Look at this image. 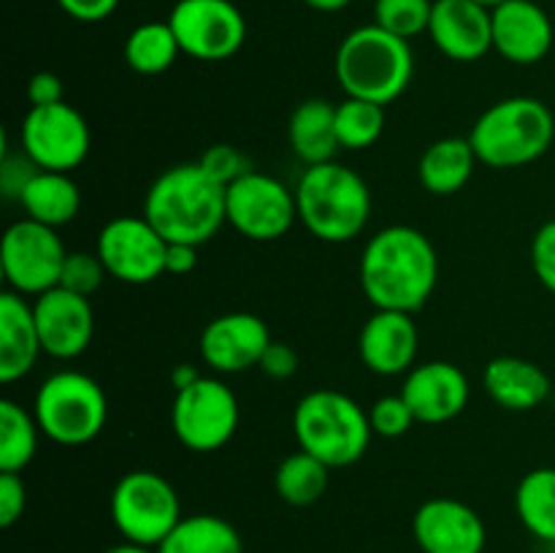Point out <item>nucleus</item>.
<instances>
[{
  "instance_id": "obj_1",
  "label": "nucleus",
  "mask_w": 555,
  "mask_h": 553,
  "mask_svg": "<svg viewBox=\"0 0 555 553\" xmlns=\"http://www.w3.org/2000/svg\"><path fill=\"white\" fill-rule=\"evenodd\" d=\"M358 276L374 309L415 314L437 287V249L417 228L388 226L363 247Z\"/></svg>"
},
{
  "instance_id": "obj_2",
  "label": "nucleus",
  "mask_w": 555,
  "mask_h": 553,
  "mask_svg": "<svg viewBox=\"0 0 555 553\" xmlns=\"http://www.w3.org/2000/svg\"><path fill=\"white\" fill-rule=\"evenodd\" d=\"M144 217L163 233L168 244L201 247L225 226V188L201 168V163H182L163 171L150 184L144 198Z\"/></svg>"
},
{
  "instance_id": "obj_3",
  "label": "nucleus",
  "mask_w": 555,
  "mask_h": 553,
  "mask_svg": "<svg viewBox=\"0 0 555 553\" xmlns=\"http://www.w3.org/2000/svg\"><path fill=\"white\" fill-rule=\"evenodd\" d=\"M334 70L347 98L388 106L410 87L415 54L404 38L383 30L379 25H361L341 38Z\"/></svg>"
},
{
  "instance_id": "obj_4",
  "label": "nucleus",
  "mask_w": 555,
  "mask_h": 553,
  "mask_svg": "<svg viewBox=\"0 0 555 553\" xmlns=\"http://www.w3.org/2000/svg\"><path fill=\"white\" fill-rule=\"evenodd\" d=\"M298 220L320 242L341 244L363 233L372 217V190L361 173L328 160L307 166L296 184Z\"/></svg>"
},
{
  "instance_id": "obj_5",
  "label": "nucleus",
  "mask_w": 555,
  "mask_h": 553,
  "mask_svg": "<svg viewBox=\"0 0 555 553\" xmlns=\"http://www.w3.org/2000/svg\"><path fill=\"white\" fill-rule=\"evenodd\" d=\"M293 434L298 448L312 453L331 470L361 461L374 437L369 412L352 396L331 388L309 390L301 396L293 412Z\"/></svg>"
},
{
  "instance_id": "obj_6",
  "label": "nucleus",
  "mask_w": 555,
  "mask_h": 553,
  "mask_svg": "<svg viewBox=\"0 0 555 553\" xmlns=\"http://www.w3.org/2000/svg\"><path fill=\"white\" fill-rule=\"evenodd\" d=\"M466 139L475 146L477 160L486 166L520 168L551 150L555 119L540 98H504L477 117Z\"/></svg>"
},
{
  "instance_id": "obj_7",
  "label": "nucleus",
  "mask_w": 555,
  "mask_h": 553,
  "mask_svg": "<svg viewBox=\"0 0 555 553\" xmlns=\"http://www.w3.org/2000/svg\"><path fill=\"white\" fill-rule=\"evenodd\" d=\"M33 415L43 437L65 448H79L103 432L108 399L90 374L65 369L43 380L33 401Z\"/></svg>"
},
{
  "instance_id": "obj_8",
  "label": "nucleus",
  "mask_w": 555,
  "mask_h": 553,
  "mask_svg": "<svg viewBox=\"0 0 555 553\" xmlns=\"http://www.w3.org/2000/svg\"><path fill=\"white\" fill-rule=\"evenodd\" d=\"M108 513L125 540L146 548L160 545L184 518L177 488L152 470H133L119 477Z\"/></svg>"
},
{
  "instance_id": "obj_9",
  "label": "nucleus",
  "mask_w": 555,
  "mask_h": 553,
  "mask_svg": "<svg viewBox=\"0 0 555 553\" xmlns=\"http://www.w3.org/2000/svg\"><path fill=\"white\" fill-rule=\"evenodd\" d=\"M65 258L68 253L57 228H49L30 217L11 222L0 242V269L5 285L22 296H41L57 287Z\"/></svg>"
},
{
  "instance_id": "obj_10",
  "label": "nucleus",
  "mask_w": 555,
  "mask_h": 553,
  "mask_svg": "<svg viewBox=\"0 0 555 553\" xmlns=\"http://www.w3.org/2000/svg\"><path fill=\"white\" fill-rule=\"evenodd\" d=\"M171 426L188 450L215 453L231 442L238 428L236 394L222 380L198 377L173 396Z\"/></svg>"
},
{
  "instance_id": "obj_11",
  "label": "nucleus",
  "mask_w": 555,
  "mask_h": 553,
  "mask_svg": "<svg viewBox=\"0 0 555 553\" xmlns=\"http://www.w3.org/2000/svg\"><path fill=\"white\" fill-rule=\"evenodd\" d=\"M225 217L244 239L276 242L298 220L296 190L253 168L225 188Z\"/></svg>"
},
{
  "instance_id": "obj_12",
  "label": "nucleus",
  "mask_w": 555,
  "mask_h": 553,
  "mask_svg": "<svg viewBox=\"0 0 555 553\" xmlns=\"http://www.w3.org/2000/svg\"><path fill=\"white\" fill-rule=\"evenodd\" d=\"M168 25L182 54L204 63L233 57L247 41V22L231 0H179Z\"/></svg>"
},
{
  "instance_id": "obj_13",
  "label": "nucleus",
  "mask_w": 555,
  "mask_h": 553,
  "mask_svg": "<svg viewBox=\"0 0 555 553\" xmlns=\"http://www.w3.org/2000/svg\"><path fill=\"white\" fill-rule=\"evenodd\" d=\"M95 253L108 276L125 285H150L166 274L168 242L144 215L106 222L98 233Z\"/></svg>"
},
{
  "instance_id": "obj_14",
  "label": "nucleus",
  "mask_w": 555,
  "mask_h": 553,
  "mask_svg": "<svg viewBox=\"0 0 555 553\" xmlns=\"http://www.w3.org/2000/svg\"><path fill=\"white\" fill-rule=\"evenodd\" d=\"M90 125L70 103L30 108L22 123V152L41 171H74L90 155Z\"/></svg>"
},
{
  "instance_id": "obj_15",
  "label": "nucleus",
  "mask_w": 555,
  "mask_h": 553,
  "mask_svg": "<svg viewBox=\"0 0 555 553\" xmlns=\"http://www.w3.org/2000/svg\"><path fill=\"white\" fill-rule=\"evenodd\" d=\"M33 314H36L38 336L47 356L70 361L90 347L92 334H95V312L90 307V298L57 285L36 296Z\"/></svg>"
},
{
  "instance_id": "obj_16",
  "label": "nucleus",
  "mask_w": 555,
  "mask_h": 553,
  "mask_svg": "<svg viewBox=\"0 0 555 553\" xmlns=\"http://www.w3.org/2000/svg\"><path fill=\"white\" fill-rule=\"evenodd\" d=\"M412 535L423 553H482L488 542L477 510L450 497L423 502L412 518Z\"/></svg>"
},
{
  "instance_id": "obj_17",
  "label": "nucleus",
  "mask_w": 555,
  "mask_h": 553,
  "mask_svg": "<svg viewBox=\"0 0 555 553\" xmlns=\"http://www.w3.org/2000/svg\"><path fill=\"white\" fill-rule=\"evenodd\" d=\"M269 325L253 312H228L211 320L201 334V358L220 374H238L260 366L271 345Z\"/></svg>"
},
{
  "instance_id": "obj_18",
  "label": "nucleus",
  "mask_w": 555,
  "mask_h": 553,
  "mask_svg": "<svg viewBox=\"0 0 555 553\" xmlns=\"http://www.w3.org/2000/svg\"><path fill=\"white\" fill-rule=\"evenodd\" d=\"M428 36L444 57L475 63L493 49L491 9L477 0H434Z\"/></svg>"
},
{
  "instance_id": "obj_19",
  "label": "nucleus",
  "mask_w": 555,
  "mask_h": 553,
  "mask_svg": "<svg viewBox=\"0 0 555 553\" xmlns=\"http://www.w3.org/2000/svg\"><path fill=\"white\" fill-rule=\"evenodd\" d=\"M401 396L417 423H448L469 404V380L455 363L428 361L406 372Z\"/></svg>"
},
{
  "instance_id": "obj_20",
  "label": "nucleus",
  "mask_w": 555,
  "mask_h": 553,
  "mask_svg": "<svg viewBox=\"0 0 555 553\" xmlns=\"http://www.w3.org/2000/svg\"><path fill=\"white\" fill-rule=\"evenodd\" d=\"M493 49L515 65H534L551 52L553 22L534 0H504L491 9Z\"/></svg>"
},
{
  "instance_id": "obj_21",
  "label": "nucleus",
  "mask_w": 555,
  "mask_h": 553,
  "mask_svg": "<svg viewBox=\"0 0 555 553\" xmlns=\"http://www.w3.org/2000/svg\"><path fill=\"white\" fill-rule=\"evenodd\" d=\"M417 325L410 312L396 309H374L358 336V352L369 372L379 377L410 372L417 358Z\"/></svg>"
},
{
  "instance_id": "obj_22",
  "label": "nucleus",
  "mask_w": 555,
  "mask_h": 553,
  "mask_svg": "<svg viewBox=\"0 0 555 553\" xmlns=\"http://www.w3.org/2000/svg\"><path fill=\"white\" fill-rule=\"evenodd\" d=\"M43 352L33 304L22 293H0V383L11 385L30 374Z\"/></svg>"
},
{
  "instance_id": "obj_23",
  "label": "nucleus",
  "mask_w": 555,
  "mask_h": 553,
  "mask_svg": "<svg viewBox=\"0 0 555 553\" xmlns=\"http://www.w3.org/2000/svg\"><path fill=\"white\" fill-rule=\"evenodd\" d=\"M488 396L509 412H529L551 396V377L534 361L518 356L493 358L482 374Z\"/></svg>"
},
{
  "instance_id": "obj_24",
  "label": "nucleus",
  "mask_w": 555,
  "mask_h": 553,
  "mask_svg": "<svg viewBox=\"0 0 555 553\" xmlns=\"http://www.w3.org/2000/svg\"><path fill=\"white\" fill-rule=\"evenodd\" d=\"M287 139H291L293 152L307 166H320V163L334 160L336 150H341L339 136H336V106L328 101H304L293 112L291 125H287Z\"/></svg>"
},
{
  "instance_id": "obj_25",
  "label": "nucleus",
  "mask_w": 555,
  "mask_h": 553,
  "mask_svg": "<svg viewBox=\"0 0 555 553\" xmlns=\"http://www.w3.org/2000/svg\"><path fill=\"white\" fill-rule=\"evenodd\" d=\"M475 146L469 139H459V136H448L439 139L423 152L421 166H417V177L421 184L431 195H453L466 188L477 166Z\"/></svg>"
},
{
  "instance_id": "obj_26",
  "label": "nucleus",
  "mask_w": 555,
  "mask_h": 553,
  "mask_svg": "<svg viewBox=\"0 0 555 553\" xmlns=\"http://www.w3.org/2000/svg\"><path fill=\"white\" fill-rule=\"evenodd\" d=\"M22 209L36 222L60 228L74 220L81 209V193L74 179L63 171H36L20 195Z\"/></svg>"
},
{
  "instance_id": "obj_27",
  "label": "nucleus",
  "mask_w": 555,
  "mask_h": 553,
  "mask_svg": "<svg viewBox=\"0 0 555 553\" xmlns=\"http://www.w3.org/2000/svg\"><path fill=\"white\" fill-rule=\"evenodd\" d=\"M157 553H244V542L231 520L198 513L179 520Z\"/></svg>"
},
{
  "instance_id": "obj_28",
  "label": "nucleus",
  "mask_w": 555,
  "mask_h": 553,
  "mask_svg": "<svg viewBox=\"0 0 555 553\" xmlns=\"http://www.w3.org/2000/svg\"><path fill=\"white\" fill-rule=\"evenodd\" d=\"M515 513L531 537L555 545V466L526 472L515 488Z\"/></svg>"
},
{
  "instance_id": "obj_29",
  "label": "nucleus",
  "mask_w": 555,
  "mask_h": 553,
  "mask_svg": "<svg viewBox=\"0 0 555 553\" xmlns=\"http://www.w3.org/2000/svg\"><path fill=\"white\" fill-rule=\"evenodd\" d=\"M328 464L314 459L307 450H296L276 466L274 488L282 502H287L291 507H309L328 488Z\"/></svg>"
},
{
  "instance_id": "obj_30",
  "label": "nucleus",
  "mask_w": 555,
  "mask_h": 553,
  "mask_svg": "<svg viewBox=\"0 0 555 553\" xmlns=\"http://www.w3.org/2000/svg\"><path fill=\"white\" fill-rule=\"evenodd\" d=\"M182 54L171 25L166 22H144L125 41V63L141 76L166 74Z\"/></svg>"
},
{
  "instance_id": "obj_31",
  "label": "nucleus",
  "mask_w": 555,
  "mask_h": 553,
  "mask_svg": "<svg viewBox=\"0 0 555 553\" xmlns=\"http://www.w3.org/2000/svg\"><path fill=\"white\" fill-rule=\"evenodd\" d=\"M38 421L14 399H0V472H22L38 450Z\"/></svg>"
},
{
  "instance_id": "obj_32",
  "label": "nucleus",
  "mask_w": 555,
  "mask_h": 553,
  "mask_svg": "<svg viewBox=\"0 0 555 553\" xmlns=\"http://www.w3.org/2000/svg\"><path fill=\"white\" fill-rule=\"evenodd\" d=\"M385 130V106L361 98H345L336 106V136L341 150H369Z\"/></svg>"
},
{
  "instance_id": "obj_33",
  "label": "nucleus",
  "mask_w": 555,
  "mask_h": 553,
  "mask_svg": "<svg viewBox=\"0 0 555 553\" xmlns=\"http://www.w3.org/2000/svg\"><path fill=\"white\" fill-rule=\"evenodd\" d=\"M431 9V0H377L374 3V25L410 41L421 33H428Z\"/></svg>"
},
{
  "instance_id": "obj_34",
  "label": "nucleus",
  "mask_w": 555,
  "mask_h": 553,
  "mask_svg": "<svg viewBox=\"0 0 555 553\" xmlns=\"http://www.w3.org/2000/svg\"><path fill=\"white\" fill-rule=\"evenodd\" d=\"M106 274L108 271L103 260L98 258V253H68L63 274H60V287L90 298L103 285V276Z\"/></svg>"
},
{
  "instance_id": "obj_35",
  "label": "nucleus",
  "mask_w": 555,
  "mask_h": 553,
  "mask_svg": "<svg viewBox=\"0 0 555 553\" xmlns=\"http://www.w3.org/2000/svg\"><path fill=\"white\" fill-rule=\"evenodd\" d=\"M369 421H372V432L377 437L385 439H396V437H404L406 432L412 428L415 415H412L410 404L404 401V396H383L372 404L369 410Z\"/></svg>"
},
{
  "instance_id": "obj_36",
  "label": "nucleus",
  "mask_w": 555,
  "mask_h": 553,
  "mask_svg": "<svg viewBox=\"0 0 555 553\" xmlns=\"http://www.w3.org/2000/svg\"><path fill=\"white\" fill-rule=\"evenodd\" d=\"M198 163H201V168H204V171L215 179V182L222 184V188H228V184L236 182L238 177H244L247 171H253L247 155H244V152H238L236 146H231V144L209 146Z\"/></svg>"
},
{
  "instance_id": "obj_37",
  "label": "nucleus",
  "mask_w": 555,
  "mask_h": 553,
  "mask_svg": "<svg viewBox=\"0 0 555 553\" xmlns=\"http://www.w3.org/2000/svg\"><path fill=\"white\" fill-rule=\"evenodd\" d=\"M531 266L537 280L555 296V220H547L531 239Z\"/></svg>"
},
{
  "instance_id": "obj_38",
  "label": "nucleus",
  "mask_w": 555,
  "mask_h": 553,
  "mask_svg": "<svg viewBox=\"0 0 555 553\" xmlns=\"http://www.w3.org/2000/svg\"><path fill=\"white\" fill-rule=\"evenodd\" d=\"M27 507V488L20 472H0V526L11 529Z\"/></svg>"
},
{
  "instance_id": "obj_39",
  "label": "nucleus",
  "mask_w": 555,
  "mask_h": 553,
  "mask_svg": "<svg viewBox=\"0 0 555 553\" xmlns=\"http://www.w3.org/2000/svg\"><path fill=\"white\" fill-rule=\"evenodd\" d=\"M36 171H41V168L25 152L22 155H3V160H0V188H3L5 198L20 201L22 190L36 177Z\"/></svg>"
},
{
  "instance_id": "obj_40",
  "label": "nucleus",
  "mask_w": 555,
  "mask_h": 553,
  "mask_svg": "<svg viewBox=\"0 0 555 553\" xmlns=\"http://www.w3.org/2000/svg\"><path fill=\"white\" fill-rule=\"evenodd\" d=\"M260 369L274 380H287L298 372V352L285 342H271L260 358Z\"/></svg>"
},
{
  "instance_id": "obj_41",
  "label": "nucleus",
  "mask_w": 555,
  "mask_h": 553,
  "mask_svg": "<svg viewBox=\"0 0 555 553\" xmlns=\"http://www.w3.org/2000/svg\"><path fill=\"white\" fill-rule=\"evenodd\" d=\"M27 98H30V108L38 106H54V103L65 101L63 81L52 70H38L27 85Z\"/></svg>"
},
{
  "instance_id": "obj_42",
  "label": "nucleus",
  "mask_w": 555,
  "mask_h": 553,
  "mask_svg": "<svg viewBox=\"0 0 555 553\" xmlns=\"http://www.w3.org/2000/svg\"><path fill=\"white\" fill-rule=\"evenodd\" d=\"M57 5L76 22H103L117 11L119 0H57Z\"/></svg>"
},
{
  "instance_id": "obj_43",
  "label": "nucleus",
  "mask_w": 555,
  "mask_h": 553,
  "mask_svg": "<svg viewBox=\"0 0 555 553\" xmlns=\"http://www.w3.org/2000/svg\"><path fill=\"white\" fill-rule=\"evenodd\" d=\"M195 263H198V247H193V244H168V255H166L168 274L184 276L195 269Z\"/></svg>"
},
{
  "instance_id": "obj_44",
  "label": "nucleus",
  "mask_w": 555,
  "mask_h": 553,
  "mask_svg": "<svg viewBox=\"0 0 555 553\" xmlns=\"http://www.w3.org/2000/svg\"><path fill=\"white\" fill-rule=\"evenodd\" d=\"M198 377H201V374L195 372L190 363H179V366L173 369V374H171V383H173V388L182 390V388H188V385H193Z\"/></svg>"
},
{
  "instance_id": "obj_45",
  "label": "nucleus",
  "mask_w": 555,
  "mask_h": 553,
  "mask_svg": "<svg viewBox=\"0 0 555 553\" xmlns=\"http://www.w3.org/2000/svg\"><path fill=\"white\" fill-rule=\"evenodd\" d=\"M304 3H307L309 9H314V11H325V14H334V11L347 9L352 0H304Z\"/></svg>"
},
{
  "instance_id": "obj_46",
  "label": "nucleus",
  "mask_w": 555,
  "mask_h": 553,
  "mask_svg": "<svg viewBox=\"0 0 555 553\" xmlns=\"http://www.w3.org/2000/svg\"><path fill=\"white\" fill-rule=\"evenodd\" d=\"M103 553H157V548H146V545H139V542H119V545L108 548V551Z\"/></svg>"
},
{
  "instance_id": "obj_47",
  "label": "nucleus",
  "mask_w": 555,
  "mask_h": 553,
  "mask_svg": "<svg viewBox=\"0 0 555 553\" xmlns=\"http://www.w3.org/2000/svg\"><path fill=\"white\" fill-rule=\"evenodd\" d=\"M477 3H482V5H488V9H493V5L504 3V0H477Z\"/></svg>"
}]
</instances>
